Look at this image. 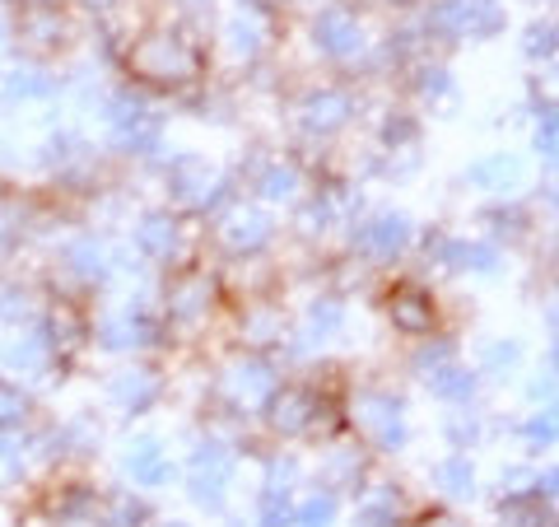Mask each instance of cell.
<instances>
[{"label":"cell","instance_id":"6da1fadb","mask_svg":"<svg viewBox=\"0 0 559 527\" xmlns=\"http://www.w3.org/2000/svg\"><path fill=\"white\" fill-rule=\"evenodd\" d=\"M121 66L127 75L145 80V84H164V90H178V84H191L201 75V47L182 38V33H168V28H150L140 38L127 43L121 51Z\"/></svg>","mask_w":559,"mask_h":527},{"label":"cell","instance_id":"7a4b0ae2","mask_svg":"<svg viewBox=\"0 0 559 527\" xmlns=\"http://www.w3.org/2000/svg\"><path fill=\"white\" fill-rule=\"evenodd\" d=\"M168 201L178 210H191V215H215V210L229 201V178L205 160V154H173L168 160Z\"/></svg>","mask_w":559,"mask_h":527},{"label":"cell","instance_id":"3957f363","mask_svg":"<svg viewBox=\"0 0 559 527\" xmlns=\"http://www.w3.org/2000/svg\"><path fill=\"white\" fill-rule=\"evenodd\" d=\"M439 33L448 43H489L509 28L499 0H433L425 14V33Z\"/></svg>","mask_w":559,"mask_h":527},{"label":"cell","instance_id":"277c9868","mask_svg":"<svg viewBox=\"0 0 559 527\" xmlns=\"http://www.w3.org/2000/svg\"><path fill=\"white\" fill-rule=\"evenodd\" d=\"M349 425L378 453H401L411 444V425H406V407L401 397L382 393V388H364L349 397Z\"/></svg>","mask_w":559,"mask_h":527},{"label":"cell","instance_id":"5b68a950","mask_svg":"<svg viewBox=\"0 0 559 527\" xmlns=\"http://www.w3.org/2000/svg\"><path fill=\"white\" fill-rule=\"evenodd\" d=\"M103 127H108V140L121 154H150V150H159V140H164V121L131 90L108 94V103H103Z\"/></svg>","mask_w":559,"mask_h":527},{"label":"cell","instance_id":"8992f818","mask_svg":"<svg viewBox=\"0 0 559 527\" xmlns=\"http://www.w3.org/2000/svg\"><path fill=\"white\" fill-rule=\"evenodd\" d=\"M159 331H164V313H154L150 304H140V298L98 313V323H94L98 346H108V350H150L159 341Z\"/></svg>","mask_w":559,"mask_h":527},{"label":"cell","instance_id":"52a82bcc","mask_svg":"<svg viewBox=\"0 0 559 527\" xmlns=\"http://www.w3.org/2000/svg\"><path fill=\"white\" fill-rule=\"evenodd\" d=\"M312 47L322 51L326 61H355L369 38H364V20L355 14V5H345V0H331L312 14Z\"/></svg>","mask_w":559,"mask_h":527},{"label":"cell","instance_id":"ba28073f","mask_svg":"<svg viewBox=\"0 0 559 527\" xmlns=\"http://www.w3.org/2000/svg\"><path fill=\"white\" fill-rule=\"evenodd\" d=\"M215 238L224 243V253H229V257H257V253H266V248H271L275 220H271V210H266V206L234 201V206L219 215Z\"/></svg>","mask_w":559,"mask_h":527},{"label":"cell","instance_id":"9c48e42d","mask_svg":"<svg viewBox=\"0 0 559 527\" xmlns=\"http://www.w3.org/2000/svg\"><path fill=\"white\" fill-rule=\"evenodd\" d=\"M219 388H224V397H229L238 411L242 407L261 411V407H266V397L280 388V374H275V364L261 355V350H248V355H234L229 364H224Z\"/></svg>","mask_w":559,"mask_h":527},{"label":"cell","instance_id":"30bf717a","mask_svg":"<svg viewBox=\"0 0 559 527\" xmlns=\"http://www.w3.org/2000/svg\"><path fill=\"white\" fill-rule=\"evenodd\" d=\"M318 411H322V397L312 393L308 383H280V388L266 397V407H261L271 434H280V438L308 434L312 425H318Z\"/></svg>","mask_w":559,"mask_h":527},{"label":"cell","instance_id":"8fae6325","mask_svg":"<svg viewBox=\"0 0 559 527\" xmlns=\"http://www.w3.org/2000/svg\"><path fill=\"white\" fill-rule=\"evenodd\" d=\"M415 243V224L406 210H373L369 220H359L355 230V248L369 261H396L406 257Z\"/></svg>","mask_w":559,"mask_h":527},{"label":"cell","instance_id":"7c38bea8","mask_svg":"<svg viewBox=\"0 0 559 527\" xmlns=\"http://www.w3.org/2000/svg\"><path fill=\"white\" fill-rule=\"evenodd\" d=\"M219 285L205 271H182L164 294V327H197L210 318Z\"/></svg>","mask_w":559,"mask_h":527},{"label":"cell","instance_id":"4fadbf2b","mask_svg":"<svg viewBox=\"0 0 559 527\" xmlns=\"http://www.w3.org/2000/svg\"><path fill=\"white\" fill-rule=\"evenodd\" d=\"M349 117H355V94L341 90V84H322V90H312L299 98V127L304 136H336L349 127Z\"/></svg>","mask_w":559,"mask_h":527},{"label":"cell","instance_id":"5bb4252c","mask_svg":"<svg viewBox=\"0 0 559 527\" xmlns=\"http://www.w3.org/2000/svg\"><path fill=\"white\" fill-rule=\"evenodd\" d=\"M388 323L392 331H401V337L411 341H425L433 331V318H439V308H433V294L425 285H415V280H401V285L388 290Z\"/></svg>","mask_w":559,"mask_h":527},{"label":"cell","instance_id":"9a60e30c","mask_svg":"<svg viewBox=\"0 0 559 527\" xmlns=\"http://www.w3.org/2000/svg\"><path fill=\"white\" fill-rule=\"evenodd\" d=\"M466 183L476 191H489V197H513V191L527 183V160L513 154V150L480 154V160L466 168Z\"/></svg>","mask_w":559,"mask_h":527},{"label":"cell","instance_id":"2e32d148","mask_svg":"<svg viewBox=\"0 0 559 527\" xmlns=\"http://www.w3.org/2000/svg\"><path fill=\"white\" fill-rule=\"evenodd\" d=\"M266 43H271V20H266V10L238 5L229 20H224V47H229L234 61L252 66L261 51H266Z\"/></svg>","mask_w":559,"mask_h":527},{"label":"cell","instance_id":"e0dca14e","mask_svg":"<svg viewBox=\"0 0 559 527\" xmlns=\"http://www.w3.org/2000/svg\"><path fill=\"white\" fill-rule=\"evenodd\" d=\"M131 243L145 261H173L182 248V220L173 215V210H145L140 224L131 230Z\"/></svg>","mask_w":559,"mask_h":527},{"label":"cell","instance_id":"ac0fdd59","mask_svg":"<svg viewBox=\"0 0 559 527\" xmlns=\"http://www.w3.org/2000/svg\"><path fill=\"white\" fill-rule=\"evenodd\" d=\"M164 397V378L154 368H121L108 378V401L121 415H145Z\"/></svg>","mask_w":559,"mask_h":527},{"label":"cell","instance_id":"d6986e66","mask_svg":"<svg viewBox=\"0 0 559 527\" xmlns=\"http://www.w3.org/2000/svg\"><path fill=\"white\" fill-rule=\"evenodd\" d=\"M121 471H127L140 490H159L173 481V458L159 438H135V444L121 453Z\"/></svg>","mask_w":559,"mask_h":527},{"label":"cell","instance_id":"ffe728a7","mask_svg":"<svg viewBox=\"0 0 559 527\" xmlns=\"http://www.w3.org/2000/svg\"><path fill=\"white\" fill-rule=\"evenodd\" d=\"M439 261L448 271H471V276H495L499 271V243L495 238H439Z\"/></svg>","mask_w":559,"mask_h":527},{"label":"cell","instance_id":"44dd1931","mask_svg":"<svg viewBox=\"0 0 559 527\" xmlns=\"http://www.w3.org/2000/svg\"><path fill=\"white\" fill-rule=\"evenodd\" d=\"M425 378V388L433 401H443V407H471L476 401V388H480V374L476 368H466L457 360H443V364H433L429 374H419Z\"/></svg>","mask_w":559,"mask_h":527},{"label":"cell","instance_id":"7402d4cb","mask_svg":"<svg viewBox=\"0 0 559 527\" xmlns=\"http://www.w3.org/2000/svg\"><path fill=\"white\" fill-rule=\"evenodd\" d=\"M252 187H257L261 206H294V201H304V173H299V164H294V160H271L252 178Z\"/></svg>","mask_w":559,"mask_h":527},{"label":"cell","instance_id":"603a6c76","mask_svg":"<svg viewBox=\"0 0 559 527\" xmlns=\"http://www.w3.org/2000/svg\"><path fill=\"white\" fill-rule=\"evenodd\" d=\"M61 257H66V271H70V276H80L84 285H103V280L112 276L108 248H103V238H94V234H80V238H70Z\"/></svg>","mask_w":559,"mask_h":527},{"label":"cell","instance_id":"cb8c5ba5","mask_svg":"<svg viewBox=\"0 0 559 527\" xmlns=\"http://www.w3.org/2000/svg\"><path fill=\"white\" fill-rule=\"evenodd\" d=\"M238 331H242V341H248L252 350H266L271 341H280L285 323H280L275 304H266V298H252V304H242V313H238Z\"/></svg>","mask_w":559,"mask_h":527},{"label":"cell","instance_id":"d4e9b609","mask_svg":"<svg viewBox=\"0 0 559 527\" xmlns=\"http://www.w3.org/2000/svg\"><path fill=\"white\" fill-rule=\"evenodd\" d=\"M0 360H5L10 374H43V368L51 364V346L38 327L24 331V337L5 341V350H0Z\"/></svg>","mask_w":559,"mask_h":527},{"label":"cell","instance_id":"484cf974","mask_svg":"<svg viewBox=\"0 0 559 527\" xmlns=\"http://www.w3.org/2000/svg\"><path fill=\"white\" fill-rule=\"evenodd\" d=\"M341 327H345V298H336V294L312 298L308 313H304V337H308V346H326L331 337H341Z\"/></svg>","mask_w":559,"mask_h":527},{"label":"cell","instance_id":"4316f807","mask_svg":"<svg viewBox=\"0 0 559 527\" xmlns=\"http://www.w3.org/2000/svg\"><path fill=\"white\" fill-rule=\"evenodd\" d=\"M0 90H5V98L14 103H43L57 94V75H47L43 66H14L5 80H0Z\"/></svg>","mask_w":559,"mask_h":527},{"label":"cell","instance_id":"83f0119b","mask_svg":"<svg viewBox=\"0 0 559 527\" xmlns=\"http://www.w3.org/2000/svg\"><path fill=\"white\" fill-rule=\"evenodd\" d=\"M499 514H503V523H509V527H550L555 500L536 495V490H522V495H503Z\"/></svg>","mask_w":559,"mask_h":527},{"label":"cell","instance_id":"f1b7e54d","mask_svg":"<svg viewBox=\"0 0 559 527\" xmlns=\"http://www.w3.org/2000/svg\"><path fill=\"white\" fill-rule=\"evenodd\" d=\"M433 481L443 485V495L471 500V495H476V462H471L466 453H448V458L433 467Z\"/></svg>","mask_w":559,"mask_h":527},{"label":"cell","instance_id":"f546056e","mask_svg":"<svg viewBox=\"0 0 559 527\" xmlns=\"http://www.w3.org/2000/svg\"><path fill=\"white\" fill-rule=\"evenodd\" d=\"M229 471H187V495L191 504H201L205 514H219L224 495H229Z\"/></svg>","mask_w":559,"mask_h":527},{"label":"cell","instance_id":"4dcf8cb0","mask_svg":"<svg viewBox=\"0 0 559 527\" xmlns=\"http://www.w3.org/2000/svg\"><path fill=\"white\" fill-rule=\"evenodd\" d=\"M522 360H527V346H522L518 337H503V341H489L485 346V360H480V374L489 378H509L522 368Z\"/></svg>","mask_w":559,"mask_h":527},{"label":"cell","instance_id":"1f68e13d","mask_svg":"<svg viewBox=\"0 0 559 527\" xmlns=\"http://www.w3.org/2000/svg\"><path fill=\"white\" fill-rule=\"evenodd\" d=\"M331 224H341V197H331V191H318V197H308L299 206V230L304 234H326Z\"/></svg>","mask_w":559,"mask_h":527},{"label":"cell","instance_id":"d6a6232c","mask_svg":"<svg viewBox=\"0 0 559 527\" xmlns=\"http://www.w3.org/2000/svg\"><path fill=\"white\" fill-rule=\"evenodd\" d=\"M355 523L359 527H396L401 523V504L392 490H373V495H364L355 504Z\"/></svg>","mask_w":559,"mask_h":527},{"label":"cell","instance_id":"836d02e7","mask_svg":"<svg viewBox=\"0 0 559 527\" xmlns=\"http://www.w3.org/2000/svg\"><path fill=\"white\" fill-rule=\"evenodd\" d=\"M294 490H261V508H257V527H294Z\"/></svg>","mask_w":559,"mask_h":527},{"label":"cell","instance_id":"e575fe53","mask_svg":"<svg viewBox=\"0 0 559 527\" xmlns=\"http://www.w3.org/2000/svg\"><path fill=\"white\" fill-rule=\"evenodd\" d=\"M522 57L532 66H550L555 61V20H532L522 33Z\"/></svg>","mask_w":559,"mask_h":527},{"label":"cell","instance_id":"d590c367","mask_svg":"<svg viewBox=\"0 0 559 527\" xmlns=\"http://www.w3.org/2000/svg\"><path fill=\"white\" fill-rule=\"evenodd\" d=\"M33 411V397L20 388V383L0 378V430H20Z\"/></svg>","mask_w":559,"mask_h":527},{"label":"cell","instance_id":"8d00e7d4","mask_svg":"<svg viewBox=\"0 0 559 527\" xmlns=\"http://www.w3.org/2000/svg\"><path fill=\"white\" fill-rule=\"evenodd\" d=\"M331 523H336V495L331 490H318V495H308L294 508V527H331Z\"/></svg>","mask_w":559,"mask_h":527},{"label":"cell","instance_id":"74e56055","mask_svg":"<svg viewBox=\"0 0 559 527\" xmlns=\"http://www.w3.org/2000/svg\"><path fill=\"white\" fill-rule=\"evenodd\" d=\"M187 471H229L234 477V453L219 444V438H201L187 458Z\"/></svg>","mask_w":559,"mask_h":527},{"label":"cell","instance_id":"f35d334b","mask_svg":"<svg viewBox=\"0 0 559 527\" xmlns=\"http://www.w3.org/2000/svg\"><path fill=\"white\" fill-rule=\"evenodd\" d=\"M480 434H485V430H480V415H476V411H466V407H462V411H452V415H448V444L457 448V453L476 448V444H480Z\"/></svg>","mask_w":559,"mask_h":527},{"label":"cell","instance_id":"ab89813d","mask_svg":"<svg viewBox=\"0 0 559 527\" xmlns=\"http://www.w3.org/2000/svg\"><path fill=\"white\" fill-rule=\"evenodd\" d=\"M485 224H489V234H495V238H509V243L527 234V215H522L518 206H489Z\"/></svg>","mask_w":559,"mask_h":527},{"label":"cell","instance_id":"60d3db41","mask_svg":"<svg viewBox=\"0 0 559 527\" xmlns=\"http://www.w3.org/2000/svg\"><path fill=\"white\" fill-rule=\"evenodd\" d=\"M415 94H419V98H429V103L448 98V94H452L448 66H419V70H415Z\"/></svg>","mask_w":559,"mask_h":527},{"label":"cell","instance_id":"b9f144b4","mask_svg":"<svg viewBox=\"0 0 559 527\" xmlns=\"http://www.w3.org/2000/svg\"><path fill=\"white\" fill-rule=\"evenodd\" d=\"M70 160H80V136L57 131V136H47V140H43L38 164H47V168H61V164H70Z\"/></svg>","mask_w":559,"mask_h":527},{"label":"cell","instance_id":"7bdbcfd3","mask_svg":"<svg viewBox=\"0 0 559 527\" xmlns=\"http://www.w3.org/2000/svg\"><path fill=\"white\" fill-rule=\"evenodd\" d=\"M522 438H527L532 448H555V407L532 411L527 425H522Z\"/></svg>","mask_w":559,"mask_h":527},{"label":"cell","instance_id":"ee69618b","mask_svg":"<svg viewBox=\"0 0 559 527\" xmlns=\"http://www.w3.org/2000/svg\"><path fill=\"white\" fill-rule=\"evenodd\" d=\"M536 154L540 160H555V108H546V113H536Z\"/></svg>","mask_w":559,"mask_h":527},{"label":"cell","instance_id":"f6af8a7d","mask_svg":"<svg viewBox=\"0 0 559 527\" xmlns=\"http://www.w3.org/2000/svg\"><path fill=\"white\" fill-rule=\"evenodd\" d=\"M527 397H532V401H546V407H555V364H546V374L527 383Z\"/></svg>","mask_w":559,"mask_h":527},{"label":"cell","instance_id":"bcb514c9","mask_svg":"<svg viewBox=\"0 0 559 527\" xmlns=\"http://www.w3.org/2000/svg\"><path fill=\"white\" fill-rule=\"evenodd\" d=\"M248 5H257V10H275V5H294V0H248Z\"/></svg>","mask_w":559,"mask_h":527},{"label":"cell","instance_id":"7dc6e473","mask_svg":"<svg viewBox=\"0 0 559 527\" xmlns=\"http://www.w3.org/2000/svg\"><path fill=\"white\" fill-rule=\"evenodd\" d=\"M159 527H191V523H182V518H168V523H159Z\"/></svg>","mask_w":559,"mask_h":527},{"label":"cell","instance_id":"c3c4849f","mask_svg":"<svg viewBox=\"0 0 559 527\" xmlns=\"http://www.w3.org/2000/svg\"><path fill=\"white\" fill-rule=\"evenodd\" d=\"M429 527H462V523H452V518H439V523H429Z\"/></svg>","mask_w":559,"mask_h":527},{"label":"cell","instance_id":"681fc988","mask_svg":"<svg viewBox=\"0 0 559 527\" xmlns=\"http://www.w3.org/2000/svg\"><path fill=\"white\" fill-rule=\"evenodd\" d=\"M5 28H10V20H5V14H0V38H5Z\"/></svg>","mask_w":559,"mask_h":527}]
</instances>
